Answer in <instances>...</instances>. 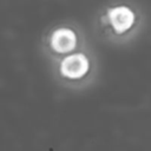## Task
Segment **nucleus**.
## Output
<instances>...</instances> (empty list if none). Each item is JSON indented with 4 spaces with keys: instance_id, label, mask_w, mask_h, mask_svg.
<instances>
[{
    "instance_id": "f257e3e1",
    "label": "nucleus",
    "mask_w": 151,
    "mask_h": 151,
    "mask_svg": "<svg viewBox=\"0 0 151 151\" xmlns=\"http://www.w3.org/2000/svg\"><path fill=\"white\" fill-rule=\"evenodd\" d=\"M101 20L105 26L110 27L112 34L119 38L134 37L144 26L143 11L138 6L127 2L107 7Z\"/></svg>"
},
{
    "instance_id": "f03ea898",
    "label": "nucleus",
    "mask_w": 151,
    "mask_h": 151,
    "mask_svg": "<svg viewBox=\"0 0 151 151\" xmlns=\"http://www.w3.org/2000/svg\"><path fill=\"white\" fill-rule=\"evenodd\" d=\"M88 68H90V61L87 57L83 53H76L66 57L60 66L61 73L65 77L72 79L81 78L87 73Z\"/></svg>"
},
{
    "instance_id": "7ed1b4c3",
    "label": "nucleus",
    "mask_w": 151,
    "mask_h": 151,
    "mask_svg": "<svg viewBox=\"0 0 151 151\" xmlns=\"http://www.w3.org/2000/svg\"><path fill=\"white\" fill-rule=\"evenodd\" d=\"M77 44L76 33L68 28H60L55 31L51 39V45L57 52L64 53L74 48Z\"/></svg>"
}]
</instances>
